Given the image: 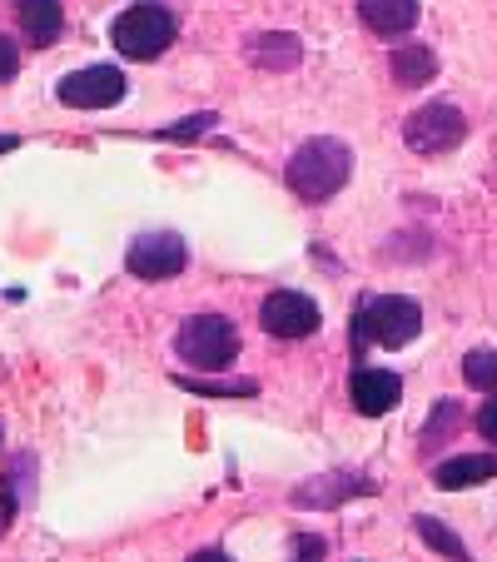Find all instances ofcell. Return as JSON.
I'll list each match as a JSON object with an SVG mask.
<instances>
[{
	"label": "cell",
	"mask_w": 497,
	"mask_h": 562,
	"mask_svg": "<svg viewBox=\"0 0 497 562\" xmlns=\"http://www.w3.org/2000/svg\"><path fill=\"white\" fill-rule=\"evenodd\" d=\"M15 145H21V139H15V135H0V155H11Z\"/></svg>",
	"instance_id": "26"
},
{
	"label": "cell",
	"mask_w": 497,
	"mask_h": 562,
	"mask_svg": "<svg viewBox=\"0 0 497 562\" xmlns=\"http://www.w3.org/2000/svg\"><path fill=\"white\" fill-rule=\"evenodd\" d=\"M349 175H353L349 145H343V139H328V135L304 139V145L294 149V159L284 165V184L308 204L334 200V194L349 184Z\"/></svg>",
	"instance_id": "1"
},
{
	"label": "cell",
	"mask_w": 497,
	"mask_h": 562,
	"mask_svg": "<svg viewBox=\"0 0 497 562\" xmlns=\"http://www.w3.org/2000/svg\"><path fill=\"white\" fill-rule=\"evenodd\" d=\"M388 70H393V80H398L403 90H418V86H428V80L438 75V55L428 50V45H398L393 60H388Z\"/></svg>",
	"instance_id": "13"
},
{
	"label": "cell",
	"mask_w": 497,
	"mask_h": 562,
	"mask_svg": "<svg viewBox=\"0 0 497 562\" xmlns=\"http://www.w3.org/2000/svg\"><path fill=\"white\" fill-rule=\"evenodd\" d=\"M463 379L473 389H483L487 398H497V349H473L463 359Z\"/></svg>",
	"instance_id": "18"
},
{
	"label": "cell",
	"mask_w": 497,
	"mask_h": 562,
	"mask_svg": "<svg viewBox=\"0 0 497 562\" xmlns=\"http://www.w3.org/2000/svg\"><path fill=\"white\" fill-rule=\"evenodd\" d=\"M369 488V483H359V477H318V483H304V488H294V503L298 508H334V503H343L349 493Z\"/></svg>",
	"instance_id": "14"
},
{
	"label": "cell",
	"mask_w": 497,
	"mask_h": 562,
	"mask_svg": "<svg viewBox=\"0 0 497 562\" xmlns=\"http://www.w3.org/2000/svg\"><path fill=\"white\" fill-rule=\"evenodd\" d=\"M174 383H180L184 393H200V398H255L259 393L255 379H204V373L194 379V373H180Z\"/></svg>",
	"instance_id": "16"
},
{
	"label": "cell",
	"mask_w": 497,
	"mask_h": 562,
	"mask_svg": "<svg viewBox=\"0 0 497 562\" xmlns=\"http://www.w3.org/2000/svg\"><path fill=\"white\" fill-rule=\"evenodd\" d=\"M214 120H219V115H210V110H204V115H190L184 125L165 130V139H194V135H204V130H214Z\"/></svg>",
	"instance_id": "20"
},
{
	"label": "cell",
	"mask_w": 497,
	"mask_h": 562,
	"mask_svg": "<svg viewBox=\"0 0 497 562\" xmlns=\"http://www.w3.org/2000/svg\"><path fill=\"white\" fill-rule=\"evenodd\" d=\"M467 135V120L458 105H423L413 110L408 120H403V145L413 149V155H448V149H458Z\"/></svg>",
	"instance_id": "5"
},
{
	"label": "cell",
	"mask_w": 497,
	"mask_h": 562,
	"mask_svg": "<svg viewBox=\"0 0 497 562\" xmlns=\"http://www.w3.org/2000/svg\"><path fill=\"white\" fill-rule=\"evenodd\" d=\"M11 518H15V493H11V488H0V532L11 528Z\"/></svg>",
	"instance_id": "24"
},
{
	"label": "cell",
	"mask_w": 497,
	"mask_h": 562,
	"mask_svg": "<svg viewBox=\"0 0 497 562\" xmlns=\"http://www.w3.org/2000/svg\"><path fill=\"white\" fill-rule=\"evenodd\" d=\"M174 353L200 373L229 369V363L239 359V329H234L224 314H194V318H184L180 334H174Z\"/></svg>",
	"instance_id": "4"
},
{
	"label": "cell",
	"mask_w": 497,
	"mask_h": 562,
	"mask_svg": "<svg viewBox=\"0 0 497 562\" xmlns=\"http://www.w3.org/2000/svg\"><path fill=\"white\" fill-rule=\"evenodd\" d=\"M110 45H115L125 60H159V55L174 45V15L165 11V5H155V0H139V5L115 15Z\"/></svg>",
	"instance_id": "3"
},
{
	"label": "cell",
	"mask_w": 497,
	"mask_h": 562,
	"mask_svg": "<svg viewBox=\"0 0 497 562\" xmlns=\"http://www.w3.org/2000/svg\"><path fill=\"white\" fill-rule=\"evenodd\" d=\"M125 90L129 86L115 65H86V70L65 75L55 95H60V105H70V110H110L125 100Z\"/></svg>",
	"instance_id": "7"
},
{
	"label": "cell",
	"mask_w": 497,
	"mask_h": 562,
	"mask_svg": "<svg viewBox=\"0 0 497 562\" xmlns=\"http://www.w3.org/2000/svg\"><path fill=\"white\" fill-rule=\"evenodd\" d=\"M298 55L304 50H298L294 35H259V41H249V60L259 70H294Z\"/></svg>",
	"instance_id": "15"
},
{
	"label": "cell",
	"mask_w": 497,
	"mask_h": 562,
	"mask_svg": "<svg viewBox=\"0 0 497 562\" xmlns=\"http://www.w3.org/2000/svg\"><path fill=\"white\" fill-rule=\"evenodd\" d=\"M418 329H423V308H418V299L408 294H383V299H369V304L353 308V353L363 359V349L369 344H383V349H398V344L418 339Z\"/></svg>",
	"instance_id": "2"
},
{
	"label": "cell",
	"mask_w": 497,
	"mask_h": 562,
	"mask_svg": "<svg viewBox=\"0 0 497 562\" xmlns=\"http://www.w3.org/2000/svg\"><path fill=\"white\" fill-rule=\"evenodd\" d=\"M463 418V408L453 404V398H443V414H433L428 418V434H423V443H443L448 434H453V424Z\"/></svg>",
	"instance_id": "19"
},
{
	"label": "cell",
	"mask_w": 497,
	"mask_h": 562,
	"mask_svg": "<svg viewBox=\"0 0 497 562\" xmlns=\"http://www.w3.org/2000/svg\"><path fill=\"white\" fill-rule=\"evenodd\" d=\"M418 532H423V542H428V548H438L443 558H453V562H473V558H467V548H463V538H458L453 528H443L438 518H428V513H418Z\"/></svg>",
	"instance_id": "17"
},
{
	"label": "cell",
	"mask_w": 497,
	"mask_h": 562,
	"mask_svg": "<svg viewBox=\"0 0 497 562\" xmlns=\"http://www.w3.org/2000/svg\"><path fill=\"white\" fill-rule=\"evenodd\" d=\"M359 21L373 35H403L418 21V0H359Z\"/></svg>",
	"instance_id": "12"
},
{
	"label": "cell",
	"mask_w": 497,
	"mask_h": 562,
	"mask_svg": "<svg viewBox=\"0 0 497 562\" xmlns=\"http://www.w3.org/2000/svg\"><path fill=\"white\" fill-rule=\"evenodd\" d=\"M190 562H229V558H224V552L219 548H200V552H194V558Z\"/></svg>",
	"instance_id": "25"
},
{
	"label": "cell",
	"mask_w": 497,
	"mask_h": 562,
	"mask_svg": "<svg viewBox=\"0 0 497 562\" xmlns=\"http://www.w3.org/2000/svg\"><path fill=\"white\" fill-rule=\"evenodd\" d=\"M349 398H353V408H359L363 418H383L403 398V379L398 373H388V369H353Z\"/></svg>",
	"instance_id": "9"
},
{
	"label": "cell",
	"mask_w": 497,
	"mask_h": 562,
	"mask_svg": "<svg viewBox=\"0 0 497 562\" xmlns=\"http://www.w3.org/2000/svg\"><path fill=\"white\" fill-rule=\"evenodd\" d=\"M294 552H298V562H324L328 542L314 538V532H304V538H294Z\"/></svg>",
	"instance_id": "22"
},
{
	"label": "cell",
	"mask_w": 497,
	"mask_h": 562,
	"mask_svg": "<svg viewBox=\"0 0 497 562\" xmlns=\"http://www.w3.org/2000/svg\"><path fill=\"white\" fill-rule=\"evenodd\" d=\"M184 265H190V249H184V239L170 234V229L139 234L135 245H129V255H125V269L135 279H145V284H165V279L184 274Z\"/></svg>",
	"instance_id": "6"
},
{
	"label": "cell",
	"mask_w": 497,
	"mask_h": 562,
	"mask_svg": "<svg viewBox=\"0 0 497 562\" xmlns=\"http://www.w3.org/2000/svg\"><path fill=\"white\" fill-rule=\"evenodd\" d=\"M15 21H21V31L31 35V45H55L65 31V11L60 0H15Z\"/></svg>",
	"instance_id": "10"
},
{
	"label": "cell",
	"mask_w": 497,
	"mask_h": 562,
	"mask_svg": "<svg viewBox=\"0 0 497 562\" xmlns=\"http://www.w3.org/2000/svg\"><path fill=\"white\" fill-rule=\"evenodd\" d=\"M477 428H483V438L497 443V398H487V404L477 408Z\"/></svg>",
	"instance_id": "23"
},
{
	"label": "cell",
	"mask_w": 497,
	"mask_h": 562,
	"mask_svg": "<svg viewBox=\"0 0 497 562\" xmlns=\"http://www.w3.org/2000/svg\"><path fill=\"white\" fill-rule=\"evenodd\" d=\"M15 70H21V50H15L11 35H0V86L15 80Z\"/></svg>",
	"instance_id": "21"
},
{
	"label": "cell",
	"mask_w": 497,
	"mask_h": 562,
	"mask_svg": "<svg viewBox=\"0 0 497 562\" xmlns=\"http://www.w3.org/2000/svg\"><path fill=\"white\" fill-rule=\"evenodd\" d=\"M487 477H497V458L493 453H467V458H448V463L433 468V483L448 493L458 488H477V483H487Z\"/></svg>",
	"instance_id": "11"
},
{
	"label": "cell",
	"mask_w": 497,
	"mask_h": 562,
	"mask_svg": "<svg viewBox=\"0 0 497 562\" xmlns=\"http://www.w3.org/2000/svg\"><path fill=\"white\" fill-rule=\"evenodd\" d=\"M259 324H264L274 339H308L318 334V304L308 294H294V289H274V294L259 304Z\"/></svg>",
	"instance_id": "8"
}]
</instances>
